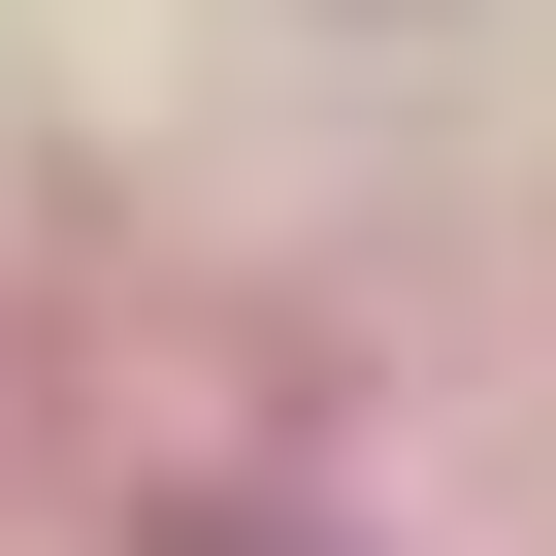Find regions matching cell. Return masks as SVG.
<instances>
[]
</instances>
